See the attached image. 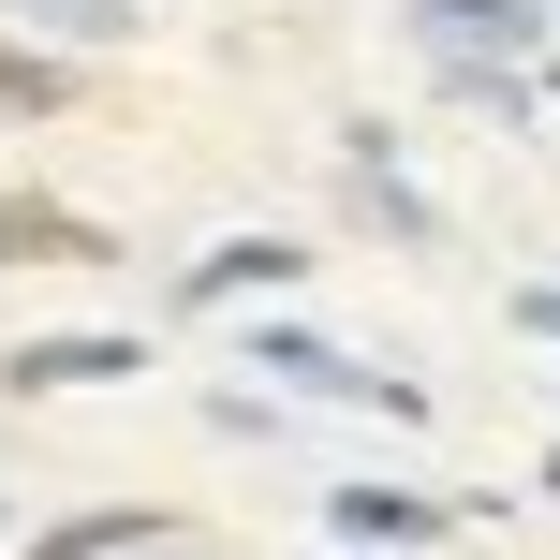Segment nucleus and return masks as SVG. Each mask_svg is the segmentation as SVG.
I'll return each instance as SVG.
<instances>
[{"label":"nucleus","mask_w":560,"mask_h":560,"mask_svg":"<svg viewBox=\"0 0 560 560\" xmlns=\"http://www.w3.org/2000/svg\"><path fill=\"white\" fill-rule=\"evenodd\" d=\"M252 369H280V384H310V398H384V413H413V384L354 369L339 339H310V325H266V339H252Z\"/></svg>","instance_id":"f257e3e1"},{"label":"nucleus","mask_w":560,"mask_h":560,"mask_svg":"<svg viewBox=\"0 0 560 560\" xmlns=\"http://www.w3.org/2000/svg\"><path fill=\"white\" fill-rule=\"evenodd\" d=\"M0 252H30V266H118V236L74 222V207H0Z\"/></svg>","instance_id":"f03ea898"},{"label":"nucleus","mask_w":560,"mask_h":560,"mask_svg":"<svg viewBox=\"0 0 560 560\" xmlns=\"http://www.w3.org/2000/svg\"><path fill=\"white\" fill-rule=\"evenodd\" d=\"M148 369V339H15V384H118Z\"/></svg>","instance_id":"7ed1b4c3"},{"label":"nucleus","mask_w":560,"mask_h":560,"mask_svg":"<svg viewBox=\"0 0 560 560\" xmlns=\"http://www.w3.org/2000/svg\"><path fill=\"white\" fill-rule=\"evenodd\" d=\"M428 45H532V0H428Z\"/></svg>","instance_id":"20e7f679"},{"label":"nucleus","mask_w":560,"mask_h":560,"mask_svg":"<svg viewBox=\"0 0 560 560\" xmlns=\"http://www.w3.org/2000/svg\"><path fill=\"white\" fill-rule=\"evenodd\" d=\"M30 30H74V45H118V30H133V0H15Z\"/></svg>","instance_id":"39448f33"},{"label":"nucleus","mask_w":560,"mask_h":560,"mask_svg":"<svg viewBox=\"0 0 560 560\" xmlns=\"http://www.w3.org/2000/svg\"><path fill=\"white\" fill-rule=\"evenodd\" d=\"M59 89H74L59 59H15V45H0V118H59Z\"/></svg>","instance_id":"423d86ee"},{"label":"nucleus","mask_w":560,"mask_h":560,"mask_svg":"<svg viewBox=\"0 0 560 560\" xmlns=\"http://www.w3.org/2000/svg\"><path fill=\"white\" fill-rule=\"evenodd\" d=\"M236 280H295V252H266V236H236V252L192 266V295H236Z\"/></svg>","instance_id":"0eeeda50"},{"label":"nucleus","mask_w":560,"mask_h":560,"mask_svg":"<svg viewBox=\"0 0 560 560\" xmlns=\"http://www.w3.org/2000/svg\"><path fill=\"white\" fill-rule=\"evenodd\" d=\"M133 532H148V516H89V532H59L45 560H104V546H133Z\"/></svg>","instance_id":"6e6552de"},{"label":"nucleus","mask_w":560,"mask_h":560,"mask_svg":"<svg viewBox=\"0 0 560 560\" xmlns=\"http://www.w3.org/2000/svg\"><path fill=\"white\" fill-rule=\"evenodd\" d=\"M532 325H560V295H532Z\"/></svg>","instance_id":"1a4fd4ad"}]
</instances>
